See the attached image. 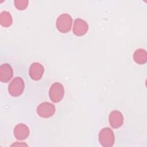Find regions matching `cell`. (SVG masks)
I'll return each instance as SVG.
<instances>
[{
	"mask_svg": "<svg viewBox=\"0 0 147 147\" xmlns=\"http://www.w3.org/2000/svg\"><path fill=\"white\" fill-rule=\"evenodd\" d=\"M88 30V24L81 18H76L74 21L73 33L77 36L84 35Z\"/></svg>",
	"mask_w": 147,
	"mask_h": 147,
	"instance_id": "ba28073f",
	"label": "cell"
},
{
	"mask_svg": "<svg viewBox=\"0 0 147 147\" xmlns=\"http://www.w3.org/2000/svg\"><path fill=\"white\" fill-rule=\"evenodd\" d=\"M109 121L110 126L113 128H119L123 123V115L119 111L113 110L109 114Z\"/></svg>",
	"mask_w": 147,
	"mask_h": 147,
	"instance_id": "8992f818",
	"label": "cell"
},
{
	"mask_svg": "<svg viewBox=\"0 0 147 147\" xmlns=\"http://www.w3.org/2000/svg\"><path fill=\"white\" fill-rule=\"evenodd\" d=\"M25 88V84L21 77H16L9 85V93L14 97L21 95Z\"/></svg>",
	"mask_w": 147,
	"mask_h": 147,
	"instance_id": "3957f363",
	"label": "cell"
},
{
	"mask_svg": "<svg viewBox=\"0 0 147 147\" xmlns=\"http://www.w3.org/2000/svg\"><path fill=\"white\" fill-rule=\"evenodd\" d=\"M44 68L42 64L39 63L34 62L32 63L29 68V75L34 80H40L43 75Z\"/></svg>",
	"mask_w": 147,
	"mask_h": 147,
	"instance_id": "52a82bcc",
	"label": "cell"
},
{
	"mask_svg": "<svg viewBox=\"0 0 147 147\" xmlns=\"http://www.w3.org/2000/svg\"><path fill=\"white\" fill-rule=\"evenodd\" d=\"M11 146H28V145H26V144L25 143H22V142H16L15 144H13L11 145Z\"/></svg>",
	"mask_w": 147,
	"mask_h": 147,
	"instance_id": "5bb4252c",
	"label": "cell"
},
{
	"mask_svg": "<svg viewBox=\"0 0 147 147\" xmlns=\"http://www.w3.org/2000/svg\"><path fill=\"white\" fill-rule=\"evenodd\" d=\"M29 129L24 123L17 125L14 129V135L19 140H23L28 138L29 135Z\"/></svg>",
	"mask_w": 147,
	"mask_h": 147,
	"instance_id": "9c48e42d",
	"label": "cell"
},
{
	"mask_svg": "<svg viewBox=\"0 0 147 147\" xmlns=\"http://www.w3.org/2000/svg\"><path fill=\"white\" fill-rule=\"evenodd\" d=\"M133 59L138 64H144L147 61V53L145 49L140 48L135 51L133 54Z\"/></svg>",
	"mask_w": 147,
	"mask_h": 147,
	"instance_id": "8fae6325",
	"label": "cell"
},
{
	"mask_svg": "<svg viewBox=\"0 0 147 147\" xmlns=\"http://www.w3.org/2000/svg\"><path fill=\"white\" fill-rule=\"evenodd\" d=\"M29 1L28 0H15L14 5L16 7L20 10H25L28 6Z\"/></svg>",
	"mask_w": 147,
	"mask_h": 147,
	"instance_id": "4fadbf2b",
	"label": "cell"
},
{
	"mask_svg": "<svg viewBox=\"0 0 147 147\" xmlns=\"http://www.w3.org/2000/svg\"><path fill=\"white\" fill-rule=\"evenodd\" d=\"M55 112V106L49 102H43L40 104L37 108L38 115L42 118L51 117Z\"/></svg>",
	"mask_w": 147,
	"mask_h": 147,
	"instance_id": "5b68a950",
	"label": "cell"
},
{
	"mask_svg": "<svg viewBox=\"0 0 147 147\" xmlns=\"http://www.w3.org/2000/svg\"><path fill=\"white\" fill-rule=\"evenodd\" d=\"M99 142L103 147H111L115 142L113 131L109 127L103 128L99 133Z\"/></svg>",
	"mask_w": 147,
	"mask_h": 147,
	"instance_id": "6da1fadb",
	"label": "cell"
},
{
	"mask_svg": "<svg viewBox=\"0 0 147 147\" xmlns=\"http://www.w3.org/2000/svg\"><path fill=\"white\" fill-rule=\"evenodd\" d=\"M64 94V87L63 84L59 82L54 83L49 88V98L54 103H57L61 101L63 98Z\"/></svg>",
	"mask_w": 147,
	"mask_h": 147,
	"instance_id": "277c9868",
	"label": "cell"
},
{
	"mask_svg": "<svg viewBox=\"0 0 147 147\" xmlns=\"http://www.w3.org/2000/svg\"><path fill=\"white\" fill-rule=\"evenodd\" d=\"M13 75V71L11 65L5 63L0 66V80L2 82H9Z\"/></svg>",
	"mask_w": 147,
	"mask_h": 147,
	"instance_id": "30bf717a",
	"label": "cell"
},
{
	"mask_svg": "<svg viewBox=\"0 0 147 147\" xmlns=\"http://www.w3.org/2000/svg\"><path fill=\"white\" fill-rule=\"evenodd\" d=\"M72 24V18L67 13L60 15L56 20L57 29L62 33H67L70 31Z\"/></svg>",
	"mask_w": 147,
	"mask_h": 147,
	"instance_id": "7a4b0ae2",
	"label": "cell"
},
{
	"mask_svg": "<svg viewBox=\"0 0 147 147\" xmlns=\"http://www.w3.org/2000/svg\"><path fill=\"white\" fill-rule=\"evenodd\" d=\"M12 17L9 12L7 11L1 12L0 14V24L2 26L7 28L12 24Z\"/></svg>",
	"mask_w": 147,
	"mask_h": 147,
	"instance_id": "7c38bea8",
	"label": "cell"
}]
</instances>
